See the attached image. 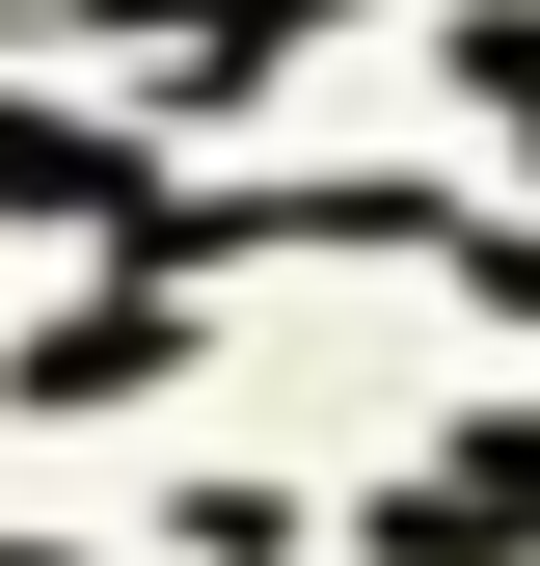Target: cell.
<instances>
[{"label":"cell","mask_w":540,"mask_h":566,"mask_svg":"<svg viewBox=\"0 0 540 566\" xmlns=\"http://www.w3.org/2000/svg\"><path fill=\"white\" fill-rule=\"evenodd\" d=\"M0 217H135V163H108V135H54V108H0Z\"/></svg>","instance_id":"6da1fadb"},{"label":"cell","mask_w":540,"mask_h":566,"mask_svg":"<svg viewBox=\"0 0 540 566\" xmlns=\"http://www.w3.org/2000/svg\"><path fill=\"white\" fill-rule=\"evenodd\" d=\"M189 566H298V539H270V513H217V539H189Z\"/></svg>","instance_id":"7a4b0ae2"},{"label":"cell","mask_w":540,"mask_h":566,"mask_svg":"<svg viewBox=\"0 0 540 566\" xmlns=\"http://www.w3.org/2000/svg\"><path fill=\"white\" fill-rule=\"evenodd\" d=\"M0 566H28V539H0Z\"/></svg>","instance_id":"3957f363"}]
</instances>
